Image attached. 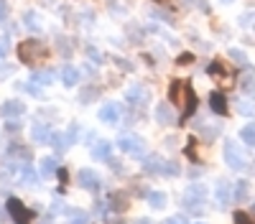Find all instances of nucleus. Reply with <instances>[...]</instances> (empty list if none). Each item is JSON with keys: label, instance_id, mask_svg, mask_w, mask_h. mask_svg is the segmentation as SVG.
Instances as JSON below:
<instances>
[{"label": "nucleus", "instance_id": "nucleus-1", "mask_svg": "<svg viewBox=\"0 0 255 224\" xmlns=\"http://www.w3.org/2000/svg\"><path fill=\"white\" fill-rule=\"evenodd\" d=\"M49 56V49L44 41H36V38H28V41H20L18 44V59L23 64H38Z\"/></svg>", "mask_w": 255, "mask_h": 224}, {"label": "nucleus", "instance_id": "nucleus-2", "mask_svg": "<svg viewBox=\"0 0 255 224\" xmlns=\"http://www.w3.org/2000/svg\"><path fill=\"white\" fill-rule=\"evenodd\" d=\"M204 199H207V186L204 183H189V189L184 194V207L191 212V214H202L204 212Z\"/></svg>", "mask_w": 255, "mask_h": 224}, {"label": "nucleus", "instance_id": "nucleus-3", "mask_svg": "<svg viewBox=\"0 0 255 224\" xmlns=\"http://www.w3.org/2000/svg\"><path fill=\"white\" fill-rule=\"evenodd\" d=\"M225 163L232 171H245V166H248V158H245V153L240 150V146L235 140L225 143Z\"/></svg>", "mask_w": 255, "mask_h": 224}, {"label": "nucleus", "instance_id": "nucleus-4", "mask_svg": "<svg viewBox=\"0 0 255 224\" xmlns=\"http://www.w3.org/2000/svg\"><path fill=\"white\" fill-rule=\"evenodd\" d=\"M118 148L128 155H143L145 153V140L140 135H133V133H123L118 138Z\"/></svg>", "mask_w": 255, "mask_h": 224}, {"label": "nucleus", "instance_id": "nucleus-5", "mask_svg": "<svg viewBox=\"0 0 255 224\" xmlns=\"http://www.w3.org/2000/svg\"><path fill=\"white\" fill-rule=\"evenodd\" d=\"M5 207H8V214H10L13 224H31L33 212H31V209H26V204H23V201H18L15 196H10Z\"/></svg>", "mask_w": 255, "mask_h": 224}, {"label": "nucleus", "instance_id": "nucleus-6", "mask_svg": "<svg viewBox=\"0 0 255 224\" xmlns=\"http://www.w3.org/2000/svg\"><path fill=\"white\" fill-rule=\"evenodd\" d=\"M189 94H191V87L186 84L184 79H174V81H171V87H168V99H171L174 105H179V107L186 105Z\"/></svg>", "mask_w": 255, "mask_h": 224}, {"label": "nucleus", "instance_id": "nucleus-7", "mask_svg": "<svg viewBox=\"0 0 255 224\" xmlns=\"http://www.w3.org/2000/svg\"><path fill=\"white\" fill-rule=\"evenodd\" d=\"M148 99H151V92H148V87H143V84H133V87L125 89V102L130 107H143Z\"/></svg>", "mask_w": 255, "mask_h": 224}, {"label": "nucleus", "instance_id": "nucleus-8", "mask_svg": "<svg viewBox=\"0 0 255 224\" xmlns=\"http://www.w3.org/2000/svg\"><path fill=\"white\" fill-rule=\"evenodd\" d=\"M77 181H79L82 189H87V191H92V194H97V191L102 189V178H100L92 168H79Z\"/></svg>", "mask_w": 255, "mask_h": 224}, {"label": "nucleus", "instance_id": "nucleus-9", "mask_svg": "<svg viewBox=\"0 0 255 224\" xmlns=\"http://www.w3.org/2000/svg\"><path fill=\"white\" fill-rule=\"evenodd\" d=\"M120 115H123V110H120L118 102H105V105L100 107V112H97L100 122H105V125H118Z\"/></svg>", "mask_w": 255, "mask_h": 224}, {"label": "nucleus", "instance_id": "nucleus-10", "mask_svg": "<svg viewBox=\"0 0 255 224\" xmlns=\"http://www.w3.org/2000/svg\"><path fill=\"white\" fill-rule=\"evenodd\" d=\"M0 115H3V117H20V115H26V102L5 99L3 105H0Z\"/></svg>", "mask_w": 255, "mask_h": 224}, {"label": "nucleus", "instance_id": "nucleus-11", "mask_svg": "<svg viewBox=\"0 0 255 224\" xmlns=\"http://www.w3.org/2000/svg\"><path fill=\"white\" fill-rule=\"evenodd\" d=\"M156 122H158V125H174V122H176L174 107L168 105V102H158V105H156Z\"/></svg>", "mask_w": 255, "mask_h": 224}, {"label": "nucleus", "instance_id": "nucleus-12", "mask_svg": "<svg viewBox=\"0 0 255 224\" xmlns=\"http://www.w3.org/2000/svg\"><path fill=\"white\" fill-rule=\"evenodd\" d=\"M59 168H61V166H59V160L51 158V155L38 160V176H41V178H51V176H56Z\"/></svg>", "mask_w": 255, "mask_h": 224}, {"label": "nucleus", "instance_id": "nucleus-13", "mask_svg": "<svg viewBox=\"0 0 255 224\" xmlns=\"http://www.w3.org/2000/svg\"><path fill=\"white\" fill-rule=\"evenodd\" d=\"M59 76H61V84H64V87H77V84H79V69L72 67V64L61 67Z\"/></svg>", "mask_w": 255, "mask_h": 224}, {"label": "nucleus", "instance_id": "nucleus-14", "mask_svg": "<svg viewBox=\"0 0 255 224\" xmlns=\"http://www.w3.org/2000/svg\"><path fill=\"white\" fill-rule=\"evenodd\" d=\"M215 196H217V204H220L222 209L227 207V204H230L232 199H235V196H232V186H230L227 181H217V189H215Z\"/></svg>", "mask_w": 255, "mask_h": 224}, {"label": "nucleus", "instance_id": "nucleus-15", "mask_svg": "<svg viewBox=\"0 0 255 224\" xmlns=\"http://www.w3.org/2000/svg\"><path fill=\"white\" fill-rule=\"evenodd\" d=\"M209 107H212V112H217V115H222V117L230 112L227 99H225L222 92H212V94H209Z\"/></svg>", "mask_w": 255, "mask_h": 224}, {"label": "nucleus", "instance_id": "nucleus-16", "mask_svg": "<svg viewBox=\"0 0 255 224\" xmlns=\"http://www.w3.org/2000/svg\"><path fill=\"white\" fill-rule=\"evenodd\" d=\"M31 140L33 143H49L51 140V128L46 125V122H36V125L31 128Z\"/></svg>", "mask_w": 255, "mask_h": 224}, {"label": "nucleus", "instance_id": "nucleus-17", "mask_svg": "<svg viewBox=\"0 0 255 224\" xmlns=\"http://www.w3.org/2000/svg\"><path fill=\"white\" fill-rule=\"evenodd\" d=\"M110 155H113V143L97 140L95 146H92V158H95V160H108Z\"/></svg>", "mask_w": 255, "mask_h": 224}, {"label": "nucleus", "instance_id": "nucleus-18", "mask_svg": "<svg viewBox=\"0 0 255 224\" xmlns=\"http://www.w3.org/2000/svg\"><path fill=\"white\" fill-rule=\"evenodd\" d=\"M23 26H26V31H31V33H41V31H44V26H41V18H38L36 10H26V13H23Z\"/></svg>", "mask_w": 255, "mask_h": 224}, {"label": "nucleus", "instance_id": "nucleus-19", "mask_svg": "<svg viewBox=\"0 0 255 224\" xmlns=\"http://www.w3.org/2000/svg\"><path fill=\"white\" fill-rule=\"evenodd\" d=\"M108 209H113V212H125V209H128V194H123V191L110 194V196H108Z\"/></svg>", "mask_w": 255, "mask_h": 224}, {"label": "nucleus", "instance_id": "nucleus-20", "mask_svg": "<svg viewBox=\"0 0 255 224\" xmlns=\"http://www.w3.org/2000/svg\"><path fill=\"white\" fill-rule=\"evenodd\" d=\"M163 158L161 155H148L145 160H143V171L145 173H163Z\"/></svg>", "mask_w": 255, "mask_h": 224}, {"label": "nucleus", "instance_id": "nucleus-21", "mask_svg": "<svg viewBox=\"0 0 255 224\" xmlns=\"http://www.w3.org/2000/svg\"><path fill=\"white\" fill-rule=\"evenodd\" d=\"M64 217H67V224H90L87 212H79V209H64Z\"/></svg>", "mask_w": 255, "mask_h": 224}, {"label": "nucleus", "instance_id": "nucleus-22", "mask_svg": "<svg viewBox=\"0 0 255 224\" xmlns=\"http://www.w3.org/2000/svg\"><path fill=\"white\" fill-rule=\"evenodd\" d=\"M20 181H23V186H38V176H36V171L28 166V163L20 168Z\"/></svg>", "mask_w": 255, "mask_h": 224}, {"label": "nucleus", "instance_id": "nucleus-23", "mask_svg": "<svg viewBox=\"0 0 255 224\" xmlns=\"http://www.w3.org/2000/svg\"><path fill=\"white\" fill-rule=\"evenodd\" d=\"M207 72H209L212 76H220V79H222V84H230V74L225 72V67L220 64V61H212V64L207 67Z\"/></svg>", "mask_w": 255, "mask_h": 224}, {"label": "nucleus", "instance_id": "nucleus-24", "mask_svg": "<svg viewBox=\"0 0 255 224\" xmlns=\"http://www.w3.org/2000/svg\"><path fill=\"white\" fill-rule=\"evenodd\" d=\"M166 201H168V196L163 191H148V204H151L153 209H163Z\"/></svg>", "mask_w": 255, "mask_h": 224}, {"label": "nucleus", "instance_id": "nucleus-25", "mask_svg": "<svg viewBox=\"0 0 255 224\" xmlns=\"http://www.w3.org/2000/svg\"><path fill=\"white\" fill-rule=\"evenodd\" d=\"M248 194H250V183H248V181H238L235 189H232V196H235V201H248Z\"/></svg>", "mask_w": 255, "mask_h": 224}, {"label": "nucleus", "instance_id": "nucleus-26", "mask_svg": "<svg viewBox=\"0 0 255 224\" xmlns=\"http://www.w3.org/2000/svg\"><path fill=\"white\" fill-rule=\"evenodd\" d=\"M31 79L36 81V84L44 87V84H51V81H54V72H49V69H41V72H33V74H31Z\"/></svg>", "mask_w": 255, "mask_h": 224}, {"label": "nucleus", "instance_id": "nucleus-27", "mask_svg": "<svg viewBox=\"0 0 255 224\" xmlns=\"http://www.w3.org/2000/svg\"><path fill=\"white\" fill-rule=\"evenodd\" d=\"M240 138H243L245 146L255 148V122H250V125H245V128L240 130Z\"/></svg>", "mask_w": 255, "mask_h": 224}, {"label": "nucleus", "instance_id": "nucleus-28", "mask_svg": "<svg viewBox=\"0 0 255 224\" xmlns=\"http://www.w3.org/2000/svg\"><path fill=\"white\" fill-rule=\"evenodd\" d=\"M49 143H51L56 150H64L67 146H72L69 138H67V133H51V140H49Z\"/></svg>", "mask_w": 255, "mask_h": 224}, {"label": "nucleus", "instance_id": "nucleus-29", "mask_svg": "<svg viewBox=\"0 0 255 224\" xmlns=\"http://www.w3.org/2000/svg\"><path fill=\"white\" fill-rule=\"evenodd\" d=\"M235 110L240 115H245V117H253L255 115V105H250V102H245V99H238L235 102Z\"/></svg>", "mask_w": 255, "mask_h": 224}, {"label": "nucleus", "instance_id": "nucleus-30", "mask_svg": "<svg viewBox=\"0 0 255 224\" xmlns=\"http://www.w3.org/2000/svg\"><path fill=\"white\" fill-rule=\"evenodd\" d=\"M95 97H100V87H90V89H84V92L79 94V102H82V105H90V102H92Z\"/></svg>", "mask_w": 255, "mask_h": 224}, {"label": "nucleus", "instance_id": "nucleus-31", "mask_svg": "<svg viewBox=\"0 0 255 224\" xmlns=\"http://www.w3.org/2000/svg\"><path fill=\"white\" fill-rule=\"evenodd\" d=\"M232 222H235V224H255V217H250L248 212L238 209L235 214H232Z\"/></svg>", "mask_w": 255, "mask_h": 224}, {"label": "nucleus", "instance_id": "nucleus-32", "mask_svg": "<svg viewBox=\"0 0 255 224\" xmlns=\"http://www.w3.org/2000/svg\"><path fill=\"white\" fill-rule=\"evenodd\" d=\"M227 56H230L232 61H235V64H240V67L248 61V56H245V51H243V49H230V51H227Z\"/></svg>", "mask_w": 255, "mask_h": 224}, {"label": "nucleus", "instance_id": "nucleus-33", "mask_svg": "<svg viewBox=\"0 0 255 224\" xmlns=\"http://www.w3.org/2000/svg\"><path fill=\"white\" fill-rule=\"evenodd\" d=\"M18 87L23 89V92H28V94H33V97H38V94H41V84H36L33 79H28L26 84H18Z\"/></svg>", "mask_w": 255, "mask_h": 224}, {"label": "nucleus", "instance_id": "nucleus-34", "mask_svg": "<svg viewBox=\"0 0 255 224\" xmlns=\"http://www.w3.org/2000/svg\"><path fill=\"white\" fill-rule=\"evenodd\" d=\"M179 173H181V168L176 166L174 160H166L163 163V176H179Z\"/></svg>", "mask_w": 255, "mask_h": 224}, {"label": "nucleus", "instance_id": "nucleus-35", "mask_svg": "<svg viewBox=\"0 0 255 224\" xmlns=\"http://www.w3.org/2000/svg\"><path fill=\"white\" fill-rule=\"evenodd\" d=\"M243 92L245 94H250V97H255V81L248 76V79H243Z\"/></svg>", "mask_w": 255, "mask_h": 224}, {"label": "nucleus", "instance_id": "nucleus-36", "mask_svg": "<svg viewBox=\"0 0 255 224\" xmlns=\"http://www.w3.org/2000/svg\"><path fill=\"white\" fill-rule=\"evenodd\" d=\"M87 54H90V59L95 61V64H105V59H102V54L95 49V46H87Z\"/></svg>", "mask_w": 255, "mask_h": 224}, {"label": "nucleus", "instance_id": "nucleus-37", "mask_svg": "<svg viewBox=\"0 0 255 224\" xmlns=\"http://www.w3.org/2000/svg\"><path fill=\"white\" fill-rule=\"evenodd\" d=\"M191 61H194V54H181V56L176 59V64H179V67H186V64H191Z\"/></svg>", "mask_w": 255, "mask_h": 224}, {"label": "nucleus", "instance_id": "nucleus-38", "mask_svg": "<svg viewBox=\"0 0 255 224\" xmlns=\"http://www.w3.org/2000/svg\"><path fill=\"white\" fill-rule=\"evenodd\" d=\"M166 224H189V219H186V217H181V214H176V217H168V219H166Z\"/></svg>", "mask_w": 255, "mask_h": 224}, {"label": "nucleus", "instance_id": "nucleus-39", "mask_svg": "<svg viewBox=\"0 0 255 224\" xmlns=\"http://www.w3.org/2000/svg\"><path fill=\"white\" fill-rule=\"evenodd\" d=\"M8 54V38H0V59H5Z\"/></svg>", "mask_w": 255, "mask_h": 224}, {"label": "nucleus", "instance_id": "nucleus-40", "mask_svg": "<svg viewBox=\"0 0 255 224\" xmlns=\"http://www.w3.org/2000/svg\"><path fill=\"white\" fill-rule=\"evenodd\" d=\"M5 13H8V8H5V0H0V23L5 20Z\"/></svg>", "mask_w": 255, "mask_h": 224}, {"label": "nucleus", "instance_id": "nucleus-41", "mask_svg": "<svg viewBox=\"0 0 255 224\" xmlns=\"http://www.w3.org/2000/svg\"><path fill=\"white\" fill-rule=\"evenodd\" d=\"M5 130H8V133H18V130H20V125H18V122H8Z\"/></svg>", "mask_w": 255, "mask_h": 224}, {"label": "nucleus", "instance_id": "nucleus-42", "mask_svg": "<svg viewBox=\"0 0 255 224\" xmlns=\"http://www.w3.org/2000/svg\"><path fill=\"white\" fill-rule=\"evenodd\" d=\"M56 176H59V181H61V183H67V178H69V176H67V171H64V168H59V173H56Z\"/></svg>", "mask_w": 255, "mask_h": 224}, {"label": "nucleus", "instance_id": "nucleus-43", "mask_svg": "<svg viewBox=\"0 0 255 224\" xmlns=\"http://www.w3.org/2000/svg\"><path fill=\"white\" fill-rule=\"evenodd\" d=\"M108 224H125L123 219H108Z\"/></svg>", "mask_w": 255, "mask_h": 224}, {"label": "nucleus", "instance_id": "nucleus-44", "mask_svg": "<svg viewBox=\"0 0 255 224\" xmlns=\"http://www.w3.org/2000/svg\"><path fill=\"white\" fill-rule=\"evenodd\" d=\"M135 224H153V222H151V219H138Z\"/></svg>", "mask_w": 255, "mask_h": 224}, {"label": "nucleus", "instance_id": "nucleus-45", "mask_svg": "<svg viewBox=\"0 0 255 224\" xmlns=\"http://www.w3.org/2000/svg\"><path fill=\"white\" fill-rule=\"evenodd\" d=\"M220 3H222V5H230V3H232V0H220Z\"/></svg>", "mask_w": 255, "mask_h": 224}, {"label": "nucleus", "instance_id": "nucleus-46", "mask_svg": "<svg viewBox=\"0 0 255 224\" xmlns=\"http://www.w3.org/2000/svg\"><path fill=\"white\" fill-rule=\"evenodd\" d=\"M197 224H204V222H197Z\"/></svg>", "mask_w": 255, "mask_h": 224}, {"label": "nucleus", "instance_id": "nucleus-47", "mask_svg": "<svg viewBox=\"0 0 255 224\" xmlns=\"http://www.w3.org/2000/svg\"><path fill=\"white\" fill-rule=\"evenodd\" d=\"M253 212H255V207H253Z\"/></svg>", "mask_w": 255, "mask_h": 224}]
</instances>
